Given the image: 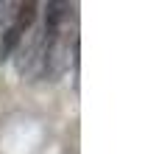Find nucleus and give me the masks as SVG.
<instances>
[{
    "mask_svg": "<svg viewBox=\"0 0 159 154\" xmlns=\"http://www.w3.org/2000/svg\"><path fill=\"white\" fill-rule=\"evenodd\" d=\"M34 20H36V3H25V6H20L17 17H14V20H11V25L6 28V36H3V42H0V62L11 56V51L20 45L22 34H28V31H31Z\"/></svg>",
    "mask_w": 159,
    "mask_h": 154,
    "instance_id": "obj_1",
    "label": "nucleus"
}]
</instances>
